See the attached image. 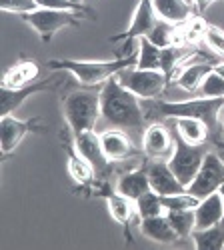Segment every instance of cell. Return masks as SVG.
<instances>
[{
    "label": "cell",
    "mask_w": 224,
    "mask_h": 250,
    "mask_svg": "<svg viewBox=\"0 0 224 250\" xmlns=\"http://www.w3.org/2000/svg\"><path fill=\"white\" fill-rule=\"evenodd\" d=\"M100 118L112 124V128L142 130L146 114L140 104V98L122 86L114 76L106 80L100 88Z\"/></svg>",
    "instance_id": "6da1fadb"
},
{
    "label": "cell",
    "mask_w": 224,
    "mask_h": 250,
    "mask_svg": "<svg viewBox=\"0 0 224 250\" xmlns=\"http://www.w3.org/2000/svg\"><path fill=\"white\" fill-rule=\"evenodd\" d=\"M138 52L124 58L114 60H72V58H54L48 60L46 66L50 70H62L70 72L82 86H98L104 84L106 80L114 78L118 72L136 66Z\"/></svg>",
    "instance_id": "7a4b0ae2"
},
{
    "label": "cell",
    "mask_w": 224,
    "mask_h": 250,
    "mask_svg": "<svg viewBox=\"0 0 224 250\" xmlns=\"http://www.w3.org/2000/svg\"><path fill=\"white\" fill-rule=\"evenodd\" d=\"M62 110L72 136L94 130L100 118V90H94V86H84L70 92L62 102Z\"/></svg>",
    "instance_id": "3957f363"
},
{
    "label": "cell",
    "mask_w": 224,
    "mask_h": 250,
    "mask_svg": "<svg viewBox=\"0 0 224 250\" xmlns=\"http://www.w3.org/2000/svg\"><path fill=\"white\" fill-rule=\"evenodd\" d=\"M224 108V98H192V100H180L168 102L158 100L154 104V110L164 118H198L206 122L210 132H214L220 124V110Z\"/></svg>",
    "instance_id": "277c9868"
},
{
    "label": "cell",
    "mask_w": 224,
    "mask_h": 250,
    "mask_svg": "<svg viewBox=\"0 0 224 250\" xmlns=\"http://www.w3.org/2000/svg\"><path fill=\"white\" fill-rule=\"evenodd\" d=\"M206 156V150L202 144H188L186 140H182L178 134L174 138V152L168 158V166L174 172V176L180 180V184L188 188L194 176L198 174L202 160Z\"/></svg>",
    "instance_id": "5b68a950"
},
{
    "label": "cell",
    "mask_w": 224,
    "mask_h": 250,
    "mask_svg": "<svg viewBox=\"0 0 224 250\" xmlns=\"http://www.w3.org/2000/svg\"><path fill=\"white\" fill-rule=\"evenodd\" d=\"M118 82L130 92H134L140 100H154L164 92L168 84V76L162 70H142V68H126L116 74Z\"/></svg>",
    "instance_id": "8992f818"
},
{
    "label": "cell",
    "mask_w": 224,
    "mask_h": 250,
    "mask_svg": "<svg viewBox=\"0 0 224 250\" xmlns=\"http://www.w3.org/2000/svg\"><path fill=\"white\" fill-rule=\"evenodd\" d=\"M84 18V14L70 12V10H50V8H38L30 14H24L22 20L38 32L42 42H50L52 36L68 26H78V22Z\"/></svg>",
    "instance_id": "52a82bcc"
},
{
    "label": "cell",
    "mask_w": 224,
    "mask_h": 250,
    "mask_svg": "<svg viewBox=\"0 0 224 250\" xmlns=\"http://www.w3.org/2000/svg\"><path fill=\"white\" fill-rule=\"evenodd\" d=\"M156 22H158V16L154 12L152 0H138L136 10H134L132 20H130V26L124 32H120V34L110 38V42H120V40L124 42V48H122V52H120V58L136 54V52H132V40L148 36L150 30L156 26Z\"/></svg>",
    "instance_id": "ba28073f"
},
{
    "label": "cell",
    "mask_w": 224,
    "mask_h": 250,
    "mask_svg": "<svg viewBox=\"0 0 224 250\" xmlns=\"http://www.w3.org/2000/svg\"><path fill=\"white\" fill-rule=\"evenodd\" d=\"M222 184H224V160L216 152H206L198 174L194 176V180L190 182L186 190L202 200L218 192Z\"/></svg>",
    "instance_id": "9c48e42d"
},
{
    "label": "cell",
    "mask_w": 224,
    "mask_h": 250,
    "mask_svg": "<svg viewBox=\"0 0 224 250\" xmlns=\"http://www.w3.org/2000/svg\"><path fill=\"white\" fill-rule=\"evenodd\" d=\"M42 130L44 126L40 118L18 120L12 114L2 116V120H0V146H2V154L8 156L28 132H42Z\"/></svg>",
    "instance_id": "30bf717a"
},
{
    "label": "cell",
    "mask_w": 224,
    "mask_h": 250,
    "mask_svg": "<svg viewBox=\"0 0 224 250\" xmlns=\"http://www.w3.org/2000/svg\"><path fill=\"white\" fill-rule=\"evenodd\" d=\"M60 76H50L46 80H40V82H34V84H26L22 88H6L2 86V100H0V112L2 116H8L12 114L20 104H22L28 96L32 94H38V92H44V90H54L60 86Z\"/></svg>",
    "instance_id": "8fae6325"
},
{
    "label": "cell",
    "mask_w": 224,
    "mask_h": 250,
    "mask_svg": "<svg viewBox=\"0 0 224 250\" xmlns=\"http://www.w3.org/2000/svg\"><path fill=\"white\" fill-rule=\"evenodd\" d=\"M142 148H144L146 156L154 160H168L174 152V138L166 126L154 122L146 126L144 134H142Z\"/></svg>",
    "instance_id": "7c38bea8"
},
{
    "label": "cell",
    "mask_w": 224,
    "mask_h": 250,
    "mask_svg": "<svg viewBox=\"0 0 224 250\" xmlns=\"http://www.w3.org/2000/svg\"><path fill=\"white\" fill-rule=\"evenodd\" d=\"M146 172H148L152 190L160 196L178 194V192L186 190L184 186L180 184V180L174 176V172L170 170L168 160H152L150 164H146Z\"/></svg>",
    "instance_id": "4fadbf2b"
},
{
    "label": "cell",
    "mask_w": 224,
    "mask_h": 250,
    "mask_svg": "<svg viewBox=\"0 0 224 250\" xmlns=\"http://www.w3.org/2000/svg\"><path fill=\"white\" fill-rule=\"evenodd\" d=\"M74 146H76L78 154H82L94 166L96 174H102L110 168L112 162L106 158V154L102 150V142H100V134H96L94 130H88V132L74 136Z\"/></svg>",
    "instance_id": "5bb4252c"
},
{
    "label": "cell",
    "mask_w": 224,
    "mask_h": 250,
    "mask_svg": "<svg viewBox=\"0 0 224 250\" xmlns=\"http://www.w3.org/2000/svg\"><path fill=\"white\" fill-rule=\"evenodd\" d=\"M152 6L160 20L174 26H182L194 16L192 0H152Z\"/></svg>",
    "instance_id": "9a60e30c"
},
{
    "label": "cell",
    "mask_w": 224,
    "mask_h": 250,
    "mask_svg": "<svg viewBox=\"0 0 224 250\" xmlns=\"http://www.w3.org/2000/svg\"><path fill=\"white\" fill-rule=\"evenodd\" d=\"M100 142H102V150L106 154V158L110 162H118V160H126L128 156L134 154V144L128 138V134L120 128H112V130H104L100 134Z\"/></svg>",
    "instance_id": "2e32d148"
},
{
    "label": "cell",
    "mask_w": 224,
    "mask_h": 250,
    "mask_svg": "<svg viewBox=\"0 0 224 250\" xmlns=\"http://www.w3.org/2000/svg\"><path fill=\"white\" fill-rule=\"evenodd\" d=\"M194 216H196V228L202 230V228H212L218 226L224 218V198L218 192L202 198L198 202V206L194 208Z\"/></svg>",
    "instance_id": "e0dca14e"
},
{
    "label": "cell",
    "mask_w": 224,
    "mask_h": 250,
    "mask_svg": "<svg viewBox=\"0 0 224 250\" xmlns=\"http://www.w3.org/2000/svg\"><path fill=\"white\" fill-rule=\"evenodd\" d=\"M140 232L146 238L160 242V244H172L176 242L180 236L176 234V230L172 228V224L168 222L166 214L162 212L158 216H150V218H142L140 220Z\"/></svg>",
    "instance_id": "ac0fdd59"
},
{
    "label": "cell",
    "mask_w": 224,
    "mask_h": 250,
    "mask_svg": "<svg viewBox=\"0 0 224 250\" xmlns=\"http://www.w3.org/2000/svg\"><path fill=\"white\" fill-rule=\"evenodd\" d=\"M150 190H152V186H150V180H148L146 166L122 174L116 182V192L128 196L130 200H138L142 194H146Z\"/></svg>",
    "instance_id": "d6986e66"
},
{
    "label": "cell",
    "mask_w": 224,
    "mask_h": 250,
    "mask_svg": "<svg viewBox=\"0 0 224 250\" xmlns=\"http://www.w3.org/2000/svg\"><path fill=\"white\" fill-rule=\"evenodd\" d=\"M214 68L210 62H194V64H184L174 76V82L186 92H196L202 84V80L206 78V74Z\"/></svg>",
    "instance_id": "ffe728a7"
},
{
    "label": "cell",
    "mask_w": 224,
    "mask_h": 250,
    "mask_svg": "<svg viewBox=\"0 0 224 250\" xmlns=\"http://www.w3.org/2000/svg\"><path fill=\"white\" fill-rule=\"evenodd\" d=\"M68 172L76 184L88 186V188L94 184V178H96L94 166L82 154H78L76 146H68Z\"/></svg>",
    "instance_id": "44dd1931"
},
{
    "label": "cell",
    "mask_w": 224,
    "mask_h": 250,
    "mask_svg": "<svg viewBox=\"0 0 224 250\" xmlns=\"http://www.w3.org/2000/svg\"><path fill=\"white\" fill-rule=\"evenodd\" d=\"M38 76V64L32 60H20L2 76V86L6 88H22Z\"/></svg>",
    "instance_id": "7402d4cb"
},
{
    "label": "cell",
    "mask_w": 224,
    "mask_h": 250,
    "mask_svg": "<svg viewBox=\"0 0 224 250\" xmlns=\"http://www.w3.org/2000/svg\"><path fill=\"white\" fill-rule=\"evenodd\" d=\"M174 126H176V134L188 144H204L210 134L206 122L198 118H174Z\"/></svg>",
    "instance_id": "603a6c76"
},
{
    "label": "cell",
    "mask_w": 224,
    "mask_h": 250,
    "mask_svg": "<svg viewBox=\"0 0 224 250\" xmlns=\"http://www.w3.org/2000/svg\"><path fill=\"white\" fill-rule=\"evenodd\" d=\"M106 204H108L110 216H112L118 224L128 226V224L134 220L136 204H134V200H130L128 196L120 194V192H108V194H106Z\"/></svg>",
    "instance_id": "cb8c5ba5"
},
{
    "label": "cell",
    "mask_w": 224,
    "mask_h": 250,
    "mask_svg": "<svg viewBox=\"0 0 224 250\" xmlns=\"http://www.w3.org/2000/svg\"><path fill=\"white\" fill-rule=\"evenodd\" d=\"M192 52L186 48V46H168V48H162V54H160V70L168 76V80L174 78V74L184 66L186 58L190 56Z\"/></svg>",
    "instance_id": "d4e9b609"
},
{
    "label": "cell",
    "mask_w": 224,
    "mask_h": 250,
    "mask_svg": "<svg viewBox=\"0 0 224 250\" xmlns=\"http://www.w3.org/2000/svg\"><path fill=\"white\" fill-rule=\"evenodd\" d=\"M190 238L194 240V246L198 250H218L224 246V228L218 224V226H212V228H194Z\"/></svg>",
    "instance_id": "484cf974"
},
{
    "label": "cell",
    "mask_w": 224,
    "mask_h": 250,
    "mask_svg": "<svg viewBox=\"0 0 224 250\" xmlns=\"http://www.w3.org/2000/svg\"><path fill=\"white\" fill-rule=\"evenodd\" d=\"M160 54H162V48L152 44L146 36L138 38V62H136V68L160 70Z\"/></svg>",
    "instance_id": "4316f807"
},
{
    "label": "cell",
    "mask_w": 224,
    "mask_h": 250,
    "mask_svg": "<svg viewBox=\"0 0 224 250\" xmlns=\"http://www.w3.org/2000/svg\"><path fill=\"white\" fill-rule=\"evenodd\" d=\"M164 214L180 238H188L196 228L194 208H190V210H164Z\"/></svg>",
    "instance_id": "83f0119b"
},
{
    "label": "cell",
    "mask_w": 224,
    "mask_h": 250,
    "mask_svg": "<svg viewBox=\"0 0 224 250\" xmlns=\"http://www.w3.org/2000/svg\"><path fill=\"white\" fill-rule=\"evenodd\" d=\"M136 204V214L138 218H150V216H158L164 212V206H162V200H160V194H156L154 190L142 194L138 200H134Z\"/></svg>",
    "instance_id": "f1b7e54d"
},
{
    "label": "cell",
    "mask_w": 224,
    "mask_h": 250,
    "mask_svg": "<svg viewBox=\"0 0 224 250\" xmlns=\"http://www.w3.org/2000/svg\"><path fill=\"white\" fill-rule=\"evenodd\" d=\"M182 30V36H184V42L190 46V44H196L200 40H204V34L208 30V22L202 16H192L188 22H184L180 26Z\"/></svg>",
    "instance_id": "f546056e"
},
{
    "label": "cell",
    "mask_w": 224,
    "mask_h": 250,
    "mask_svg": "<svg viewBox=\"0 0 224 250\" xmlns=\"http://www.w3.org/2000/svg\"><path fill=\"white\" fill-rule=\"evenodd\" d=\"M162 206L164 210H190V208H196L200 198H196L194 194H190L188 190L178 192V194H168V196H160Z\"/></svg>",
    "instance_id": "4dcf8cb0"
},
{
    "label": "cell",
    "mask_w": 224,
    "mask_h": 250,
    "mask_svg": "<svg viewBox=\"0 0 224 250\" xmlns=\"http://www.w3.org/2000/svg\"><path fill=\"white\" fill-rule=\"evenodd\" d=\"M198 92L206 98H224V78L212 68L206 74V78L202 80Z\"/></svg>",
    "instance_id": "1f68e13d"
},
{
    "label": "cell",
    "mask_w": 224,
    "mask_h": 250,
    "mask_svg": "<svg viewBox=\"0 0 224 250\" xmlns=\"http://www.w3.org/2000/svg\"><path fill=\"white\" fill-rule=\"evenodd\" d=\"M40 8H50V10H70V12H78V14H84L88 18H94V12L86 6H76L72 4L70 0H36Z\"/></svg>",
    "instance_id": "d6a6232c"
},
{
    "label": "cell",
    "mask_w": 224,
    "mask_h": 250,
    "mask_svg": "<svg viewBox=\"0 0 224 250\" xmlns=\"http://www.w3.org/2000/svg\"><path fill=\"white\" fill-rule=\"evenodd\" d=\"M0 8L4 12H12V14H30L34 10H38V2L36 0H0Z\"/></svg>",
    "instance_id": "836d02e7"
},
{
    "label": "cell",
    "mask_w": 224,
    "mask_h": 250,
    "mask_svg": "<svg viewBox=\"0 0 224 250\" xmlns=\"http://www.w3.org/2000/svg\"><path fill=\"white\" fill-rule=\"evenodd\" d=\"M202 42H204L214 54L224 56V30H222V28L208 24V30H206L204 40H202Z\"/></svg>",
    "instance_id": "e575fe53"
},
{
    "label": "cell",
    "mask_w": 224,
    "mask_h": 250,
    "mask_svg": "<svg viewBox=\"0 0 224 250\" xmlns=\"http://www.w3.org/2000/svg\"><path fill=\"white\" fill-rule=\"evenodd\" d=\"M212 2H216V0H192V4L198 8V12H204Z\"/></svg>",
    "instance_id": "d590c367"
},
{
    "label": "cell",
    "mask_w": 224,
    "mask_h": 250,
    "mask_svg": "<svg viewBox=\"0 0 224 250\" xmlns=\"http://www.w3.org/2000/svg\"><path fill=\"white\" fill-rule=\"evenodd\" d=\"M214 70L224 78V62H218V64H214Z\"/></svg>",
    "instance_id": "8d00e7d4"
},
{
    "label": "cell",
    "mask_w": 224,
    "mask_h": 250,
    "mask_svg": "<svg viewBox=\"0 0 224 250\" xmlns=\"http://www.w3.org/2000/svg\"><path fill=\"white\" fill-rule=\"evenodd\" d=\"M70 2H72V4H76V6H84V4H82L84 0H70Z\"/></svg>",
    "instance_id": "74e56055"
},
{
    "label": "cell",
    "mask_w": 224,
    "mask_h": 250,
    "mask_svg": "<svg viewBox=\"0 0 224 250\" xmlns=\"http://www.w3.org/2000/svg\"><path fill=\"white\" fill-rule=\"evenodd\" d=\"M220 194H222V198H224V184H222V186H220ZM220 226H222V228H224V218H222V222H220Z\"/></svg>",
    "instance_id": "f35d334b"
},
{
    "label": "cell",
    "mask_w": 224,
    "mask_h": 250,
    "mask_svg": "<svg viewBox=\"0 0 224 250\" xmlns=\"http://www.w3.org/2000/svg\"><path fill=\"white\" fill-rule=\"evenodd\" d=\"M220 126H222V128H224V108H222V110H220Z\"/></svg>",
    "instance_id": "ab89813d"
},
{
    "label": "cell",
    "mask_w": 224,
    "mask_h": 250,
    "mask_svg": "<svg viewBox=\"0 0 224 250\" xmlns=\"http://www.w3.org/2000/svg\"><path fill=\"white\" fill-rule=\"evenodd\" d=\"M222 248H224V246H222Z\"/></svg>",
    "instance_id": "60d3db41"
}]
</instances>
